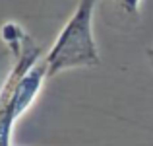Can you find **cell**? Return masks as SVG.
<instances>
[{
  "instance_id": "obj_1",
  "label": "cell",
  "mask_w": 153,
  "mask_h": 146,
  "mask_svg": "<svg viewBox=\"0 0 153 146\" xmlns=\"http://www.w3.org/2000/svg\"><path fill=\"white\" fill-rule=\"evenodd\" d=\"M97 0H79L74 14L60 29L45 56L49 78L78 66L99 64V51L93 37V12Z\"/></svg>"
},
{
  "instance_id": "obj_2",
  "label": "cell",
  "mask_w": 153,
  "mask_h": 146,
  "mask_svg": "<svg viewBox=\"0 0 153 146\" xmlns=\"http://www.w3.org/2000/svg\"><path fill=\"white\" fill-rule=\"evenodd\" d=\"M2 37L8 45L12 47L14 53V64L12 70L8 72L6 80H4L2 88H0V146H10L12 140V129H14V121L10 119V103L12 97L16 94L18 82L22 74L35 62L41 59V49L33 43V39L18 26V23L10 22L2 27Z\"/></svg>"
},
{
  "instance_id": "obj_3",
  "label": "cell",
  "mask_w": 153,
  "mask_h": 146,
  "mask_svg": "<svg viewBox=\"0 0 153 146\" xmlns=\"http://www.w3.org/2000/svg\"><path fill=\"white\" fill-rule=\"evenodd\" d=\"M114 2L118 4V6L122 8L126 14L136 16V14H138V10H140V4H142V0H114Z\"/></svg>"
},
{
  "instance_id": "obj_4",
  "label": "cell",
  "mask_w": 153,
  "mask_h": 146,
  "mask_svg": "<svg viewBox=\"0 0 153 146\" xmlns=\"http://www.w3.org/2000/svg\"><path fill=\"white\" fill-rule=\"evenodd\" d=\"M147 55H149V56H153V49H149V51H147Z\"/></svg>"
}]
</instances>
